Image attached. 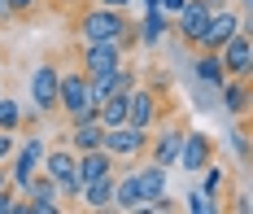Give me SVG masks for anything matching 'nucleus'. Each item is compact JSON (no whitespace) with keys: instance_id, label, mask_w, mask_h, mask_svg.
<instances>
[{"instance_id":"f257e3e1","label":"nucleus","mask_w":253,"mask_h":214,"mask_svg":"<svg viewBox=\"0 0 253 214\" xmlns=\"http://www.w3.org/2000/svg\"><path fill=\"white\" fill-rule=\"evenodd\" d=\"M66 31H70V40H114L126 57L140 48L131 9H109V4H96V0H83L79 9H70Z\"/></svg>"},{"instance_id":"f03ea898","label":"nucleus","mask_w":253,"mask_h":214,"mask_svg":"<svg viewBox=\"0 0 253 214\" xmlns=\"http://www.w3.org/2000/svg\"><path fill=\"white\" fill-rule=\"evenodd\" d=\"M179 105V96L170 92V79L162 75V70H149L144 79H135V87L126 92V123L131 127H144V131H153L162 118H170Z\"/></svg>"},{"instance_id":"7ed1b4c3","label":"nucleus","mask_w":253,"mask_h":214,"mask_svg":"<svg viewBox=\"0 0 253 214\" xmlns=\"http://www.w3.org/2000/svg\"><path fill=\"white\" fill-rule=\"evenodd\" d=\"M57 114H61L66 123L79 118V114H96V101H92V92H87V75H83L66 53H61V83H57Z\"/></svg>"},{"instance_id":"20e7f679","label":"nucleus","mask_w":253,"mask_h":214,"mask_svg":"<svg viewBox=\"0 0 253 214\" xmlns=\"http://www.w3.org/2000/svg\"><path fill=\"white\" fill-rule=\"evenodd\" d=\"M188 127H192V123H188L183 109H175L170 118H162V123L149 131V153H144V158L170 171V166L179 162V144H183V131H188Z\"/></svg>"},{"instance_id":"39448f33","label":"nucleus","mask_w":253,"mask_h":214,"mask_svg":"<svg viewBox=\"0 0 253 214\" xmlns=\"http://www.w3.org/2000/svg\"><path fill=\"white\" fill-rule=\"evenodd\" d=\"M101 149L114 158V171H118V166H135V162H144V153H149V131H144V127H131V123L105 127Z\"/></svg>"},{"instance_id":"423d86ee","label":"nucleus","mask_w":253,"mask_h":214,"mask_svg":"<svg viewBox=\"0 0 253 214\" xmlns=\"http://www.w3.org/2000/svg\"><path fill=\"white\" fill-rule=\"evenodd\" d=\"M57 83H61V53H48L35 66V75H31V105L44 118L57 114Z\"/></svg>"},{"instance_id":"0eeeda50","label":"nucleus","mask_w":253,"mask_h":214,"mask_svg":"<svg viewBox=\"0 0 253 214\" xmlns=\"http://www.w3.org/2000/svg\"><path fill=\"white\" fill-rule=\"evenodd\" d=\"M210 162H218V140L210 131H201V127H188L183 131V144H179V162L175 166H183V171H205Z\"/></svg>"},{"instance_id":"6e6552de","label":"nucleus","mask_w":253,"mask_h":214,"mask_svg":"<svg viewBox=\"0 0 253 214\" xmlns=\"http://www.w3.org/2000/svg\"><path fill=\"white\" fill-rule=\"evenodd\" d=\"M57 197H61L57 179L40 166V171L31 175L26 192H22V214H57V210H61V201H57Z\"/></svg>"},{"instance_id":"1a4fd4ad","label":"nucleus","mask_w":253,"mask_h":214,"mask_svg":"<svg viewBox=\"0 0 253 214\" xmlns=\"http://www.w3.org/2000/svg\"><path fill=\"white\" fill-rule=\"evenodd\" d=\"M218 66H223V75L236 79V75H253V40H249V22L231 35L227 44L218 48Z\"/></svg>"},{"instance_id":"9d476101","label":"nucleus","mask_w":253,"mask_h":214,"mask_svg":"<svg viewBox=\"0 0 253 214\" xmlns=\"http://www.w3.org/2000/svg\"><path fill=\"white\" fill-rule=\"evenodd\" d=\"M44 149H48V144H44L40 135H31L22 149H13V162H9V184L18 188V192H26L31 175L40 171V162H44Z\"/></svg>"},{"instance_id":"9b49d317","label":"nucleus","mask_w":253,"mask_h":214,"mask_svg":"<svg viewBox=\"0 0 253 214\" xmlns=\"http://www.w3.org/2000/svg\"><path fill=\"white\" fill-rule=\"evenodd\" d=\"M210 13H214V9H205L201 0H183V9L170 18V31H175V35L188 44V48H197V44H201L205 22H210Z\"/></svg>"},{"instance_id":"f8f14e48","label":"nucleus","mask_w":253,"mask_h":214,"mask_svg":"<svg viewBox=\"0 0 253 214\" xmlns=\"http://www.w3.org/2000/svg\"><path fill=\"white\" fill-rule=\"evenodd\" d=\"M218 101L231 118H249L253 114V75H236V79L218 83Z\"/></svg>"},{"instance_id":"ddd939ff","label":"nucleus","mask_w":253,"mask_h":214,"mask_svg":"<svg viewBox=\"0 0 253 214\" xmlns=\"http://www.w3.org/2000/svg\"><path fill=\"white\" fill-rule=\"evenodd\" d=\"M75 149L70 144H57V149H44V171H48L52 179H57V188H61V197H75Z\"/></svg>"},{"instance_id":"4468645a","label":"nucleus","mask_w":253,"mask_h":214,"mask_svg":"<svg viewBox=\"0 0 253 214\" xmlns=\"http://www.w3.org/2000/svg\"><path fill=\"white\" fill-rule=\"evenodd\" d=\"M75 153H87V149H101L105 140V127L96 123V114H79V118H70L66 123V135H61Z\"/></svg>"},{"instance_id":"2eb2a0df","label":"nucleus","mask_w":253,"mask_h":214,"mask_svg":"<svg viewBox=\"0 0 253 214\" xmlns=\"http://www.w3.org/2000/svg\"><path fill=\"white\" fill-rule=\"evenodd\" d=\"M135 179H140V197H144V206H149L153 197H162L166 192V166H157V162H135ZM140 206V210H144Z\"/></svg>"},{"instance_id":"dca6fc26","label":"nucleus","mask_w":253,"mask_h":214,"mask_svg":"<svg viewBox=\"0 0 253 214\" xmlns=\"http://www.w3.org/2000/svg\"><path fill=\"white\" fill-rule=\"evenodd\" d=\"M170 31V13H162L157 4H149V13L135 22V35H140V44L144 48H153V44H162V35Z\"/></svg>"},{"instance_id":"f3484780","label":"nucleus","mask_w":253,"mask_h":214,"mask_svg":"<svg viewBox=\"0 0 253 214\" xmlns=\"http://www.w3.org/2000/svg\"><path fill=\"white\" fill-rule=\"evenodd\" d=\"M79 206H87V210H109V206H114V175L92 179V184L79 192Z\"/></svg>"},{"instance_id":"a211bd4d","label":"nucleus","mask_w":253,"mask_h":214,"mask_svg":"<svg viewBox=\"0 0 253 214\" xmlns=\"http://www.w3.org/2000/svg\"><path fill=\"white\" fill-rule=\"evenodd\" d=\"M192 70H197V79H201L205 87H214V92H218V83L227 79V75H223V66H218V53H197Z\"/></svg>"},{"instance_id":"6ab92c4d","label":"nucleus","mask_w":253,"mask_h":214,"mask_svg":"<svg viewBox=\"0 0 253 214\" xmlns=\"http://www.w3.org/2000/svg\"><path fill=\"white\" fill-rule=\"evenodd\" d=\"M9 9V22H35L48 13V0H4Z\"/></svg>"},{"instance_id":"aec40b11","label":"nucleus","mask_w":253,"mask_h":214,"mask_svg":"<svg viewBox=\"0 0 253 214\" xmlns=\"http://www.w3.org/2000/svg\"><path fill=\"white\" fill-rule=\"evenodd\" d=\"M249 135H253V123H249V118H236V123H231V149H236V162H240V166H249V162H253Z\"/></svg>"},{"instance_id":"412c9836","label":"nucleus","mask_w":253,"mask_h":214,"mask_svg":"<svg viewBox=\"0 0 253 214\" xmlns=\"http://www.w3.org/2000/svg\"><path fill=\"white\" fill-rule=\"evenodd\" d=\"M0 131H22V101L13 96V92H4L0 96Z\"/></svg>"},{"instance_id":"4be33fe9","label":"nucleus","mask_w":253,"mask_h":214,"mask_svg":"<svg viewBox=\"0 0 253 214\" xmlns=\"http://www.w3.org/2000/svg\"><path fill=\"white\" fill-rule=\"evenodd\" d=\"M18 197H22V192H18L13 184H4V188H0V214H9V210H13V214H22V201H18Z\"/></svg>"},{"instance_id":"5701e85b","label":"nucleus","mask_w":253,"mask_h":214,"mask_svg":"<svg viewBox=\"0 0 253 214\" xmlns=\"http://www.w3.org/2000/svg\"><path fill=\"white\" fill-rule=\"evenodd\" d=\"M188 210H197V214H214L218 206H214V201H210L205 192H192V201H188Z\"/></svg>"},{"instance_id":"b1692460","label":"nucleus","mask_w":253,"mask_h":214,"mask_svg":"<svg viewBox=\"0 0 253 214\" xmlns=\"http://www.w3.org/2000/svg\"><path fill=\"white\" fill-rule=\"evenodd\" d=\"M13 149H18V144H13V131H0V162L13 158Z\"/></svg>"},{"instance_id":"393cba45","label":"nucleus","mask_w":253,"mask_h":214,"mask_svg":"<svg viewBox=\"0 0 253 214\" xmlns=\"http://www.w3.org/2000/svg\"><path fill=\"white\" fill-rule=\"evenodd\" d=\"M96 4H109V9H131L135 0H96Z\"/></svg>"},{"instance_id":"a878e982","label":"nucleus","mask_w":253,"mask_h":214,"mask_svg":"<svg viewBox=\"0 0 253 214\" xmlns=\"http://www.w3.org/2000/svg\"><path fill=\"white\" fill-rule=\"evenodd\" d=\"M205 9H227V4H236V0H201Z\"/></svg>"},{"instance_id":"bb28decb","label":"nucleus","mask_w":253,"mask_h":214,"mask_svg":"<svg viewBox=\"0 0 253 214\" xmlns=\"http://www.w3.org/2000/svg\"><path fill=\"white\" fill-rule=\"evenodd\" d=\"M9 184V162H0V188Z\"/></svg>"},{"instance_id":"cd10ccee","label":"nucleus","mask_w":253,"mask_h":214,"mask_svg":"<svg viewBox=\"0 0 253 214\" xmlns=\"http://www.w3.org/2000/svg\"><path fill=\"white\" fill-rule=\"evenodd\" d=\"M4 66H9V48L0 44V70H4Z\"/></svg>"},{"instance_id":"c85d7f7f","label":"nucleus","mask_w":253,"mask_h":214,"mask_svg":"<svg viewBox=\"0 0 253 214\" xmlns=\"http://www.w3.org/2000/svg\"><path fill=\"white\" fill-rule=\"evenodd\" d=\"M4 92H9V79H4V70H0V96H4Z\"/></svg>"},{"instance_id":"c756f323","label":"nucleus","mask_w":253,"mask_h":214,"mask_svg":"<svg viewBox=\"0 0 253 214\" xmlns=\"http://www.w3.org/2000/svg\"><path fill=\"white\" fill-rule=\"evenodd\" d=\"M0 22H9V9H4V0H0Z\"/></svg>"}]
</instances>
